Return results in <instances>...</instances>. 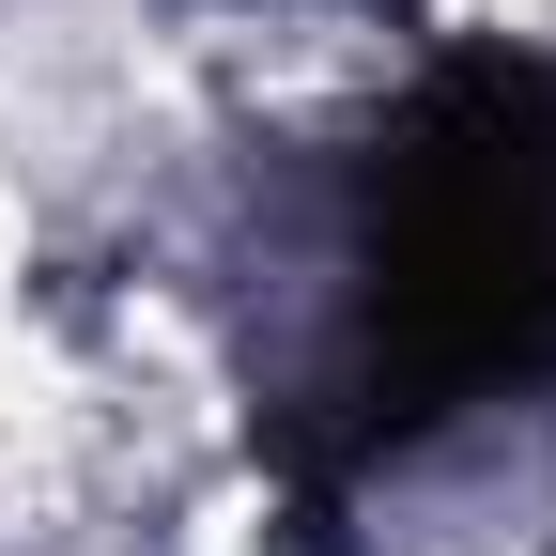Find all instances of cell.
Segmentation results:
<instances>
[{
  "label": "cell",
  "instance_id": "6da1fadb",
  "mask_svg": "<svg viewBox=\"0 0 556 556\" xmlns=\"http://www.w3.org/2000/svg\"><path fill=\"white\" fill-rule=\"evenodd\" d=\"M510 387H556V62L479 47L356 170L340 325L294 387V495L340 510Z\"/></svg>",
  "mask_w": 556,
  "mask_h": 556
}]
</instances>
